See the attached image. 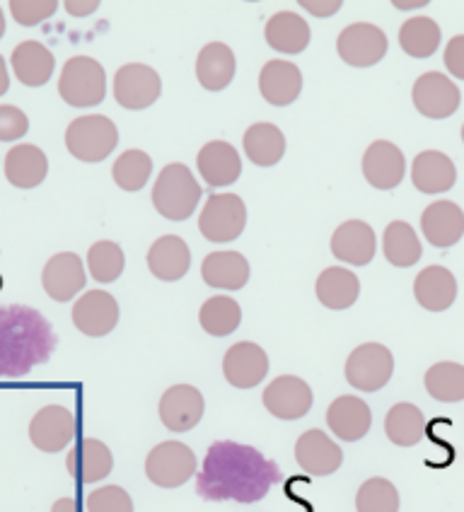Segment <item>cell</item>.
Masks as SVG:
<instances>
[{"mask_svg": "<svg viewBox=\"0 0 464 512\" xmlns=\"http://www.w3.org/2000/svg\"><path fill=\"white\" fill-rule=\"evenodd\" d=\"M51 512H80V508L73 498H58Z\"/></svg>", "mask_w": 464, "mask_h": 512, "instance_id": "cell-50", "label": "cell"}, {"mask_svg": "<svg viewBox=\"0 0 464 512\" xmlns=\"http://www.w3.org/2000/svg\"><path fill=\"white\" fill-rule=\"evenodd\" d=\"M29 131V119L15 104H0V141L15 143Z\"/></svg>", "mask_w": 464, "mask_h": 512, "instance_id": "cell-46", "label": "cell"}, {"mask_svg": "<svg viewBox=\"0 0 464 512\" xmlns=\"http://www.w3.org/2000/svg\"><path fill=\"white\" fill-rule=\"evenodd\" d=\"M145 474L160 488H179L196 474V455L189 445L177 440L160 442L145 459Z\"/></svg>", "mask_w": 464, "mask_h": 512, "instance_id": "cell-6", "label": "cell"}, {"mask_svg": "<svg viewBox=\"0 0 464 512\" xmlns=\"http://www.w3.org/2000/svg\"><path fill=\"white\" fill-rule=\"evenodd\" d=\"M196 167L203 182L211 186H230L240 179L242 160L240 153L225 141H211L199 150Z\"/></svg>", "mask_w": 464, "mask_h": 512, "instance_id": "cell-25", "label": "cell"}, {"mask_svg": "<svg viewBox=\"0 0 464 512\" xmlns=\"http://www.w3.org/2000/svg\"><path fill=\"white\" fill-rule=\"evenodd\" d=\"M87 512H133V500L121 486H102L87 493Z\"/></svg>", "mask_w": 464, "mask_h": 512, "instance_id": "cell-44", "label": "cell"}, {"mask_svg": "<svg viewBox=\"0 0 464 512\" xmlns=\"http://www.w3.org/2000/svg\"><path fill=\"white\" fill-rule=\"evenodd\" d=\"M162 92V80L155 68L145 63H126L114 75V100L124 109L141 112L158 102Z\"/></svg>", "mask_w": 464, "mask_h": 512, "instance_id": "cell-10", "label": "cell"}, {"mask_svg": "<svg viewBox=\"0 0 464 512\" xmlns=\"http://www.w3.org/2000/svg\"><path fill=\"white\" fill-rule=\"evenodd\" d=\"M203 409L206 404L199 389L191 384H174L160 399V421L172 433H189L199 426Z\"/></svg>", "mask_w": 464, "mask_h": 512, "instance_id": "cell-14", "label": "cell"}, {"mask_svg": "<svg viewBox=\"0 0 464 512\" xmlns=\"http://www.w3.org/2000/svg\"><path fill=\"white\" fill-rule=\"evenodd\" d=\"M10 87V73H8V66H5V58L0 56V97L8 92Z\"/></svg>", "mask_w": 464, "mask_h": 512, "instance_id": "cell-51", "label": "cell"}, {"mask_svg": "<svg viewBox=\"0 0 464 512\" xmlns=\"http://www.w3.org/2000/svg\"><path fill=\"white\" fill-rule=\"evenodd\" d=\"M264 37L269 42L271 49L281 51V54H303L310 44L312 32L310 25L305 22V17H300L298 13H290V10H281L266 22Z\"/></svg>", "mask_w": 464, "mask_h": 512, "instance_id": "cell-31", "label": "cell"}, {"mask_svg": "<svg viewBox=\"0 0 464 512\" xmlns=\"http://www.w3.org/2000/svg\"><path fill=\"white\" fill-rule=\"evenodd\" d=\"M114 457L109 447L97 438H83L78 445L68 452L66 469L73 479L83 481V484H97V481L107 479L112 474Z\"/></svg>", "mask_w": 464, "mask_h": 512, "instance_id": "cell-21", "label": "cell"}, {"mask_svg": "<svg viewBox=\"0 0 464 512\" xmlns=\"http://www.w3.org/2000/svg\"><path fill=\"white\" fill-rule=\"evenodd\" d=\"M300 5H303L305 10H310V13L317 15V17H329V15L339 13V10H341V0H324V3H317V0H303Z\"/></svg>", "mask_w": 464, "mask_h": 512, "instance_id": "cell-48", "label": "cell"}, {"mask_svg": "<svg viewBox=\"0 0 464 512\" xmlns=\"http://www.w3.org/2000/svg\"><path fill=\"white\" fill-rule=\"evenodd\" d=\"M423 382L428 394L445 404L464 399V365L460 363H435L433 368H428Z\"/></svg>", "mask_w": 464, "mask_h": 512, "instance_id": "cell-40", "label": "cell"}, {"mask_svg": "<svg viewBox=\"0 0 464 512\" xmlns=\"http://www.w3.org/2000/svg\"><path fill=\"white\" fill-rule=\"evenodd\" d=\"M421 230L433 247L448 249L464 235V213L457 203L435 201L421 215Z\"/></svg>", "mask_w": 464, "mask_h": 512, "instance_id": "cell-23", "label": "cell"}, {"mask_svg": "<svg viewBox=\"0 0 464 512\" xmlns=\"http://www.w3.org/2000/svg\"><path fill=\"white\" fill-rule=\"evenodd\" d=\"M201 276L211 288L240 290L249 281V261L240 252H213L203 259Z\"/></svg>", "mask_w": 464, "mask_h": 512, "instance_id": "cell-33", "label": "cell"}, {"mask_svg": "<svg viewBox=\"0 0 464 512\" xmlns=\"http://www.w3.org/2000/svg\"><path fill=\"white\" fill-rule=\"evenodd\" d=\"M462 141H464V124H462Z\"/></svg>", "mask_w": 464, "mask_h": 512, "instance_id": "cell-53", "label": "cell"}, {"mask_svg": "<svg viewBox=\"0 0 464 512\" xmlns=\"http://www.w3.org/2000/svg\"><path fill=\"white\" fill-rule=\"evenodd\" d=\"M329 430L344 442H358L368 435L373 426V413L368 404L358 397H336L327 409Z\"/></svg>", "mask_w": 464, "mask_h": 512, "instance_id": "cell-24", "label": "cell"}, {"mask_svg": "<svg viewBox=\"0 0 464 512\" xmlns=\"http://www.w3.org/2000/svg\"><path fill=\"white\" fill-rule=\"evenodd\" d=\"M399 46L414 58L433 56L440 46V27L431 17H411L399 29Z\"/></svg>", "mask_w": 464, "mask_h": 512, "instance_id": "cell-39", "label": "cell"}, {"mask_svg": "<svg viewBox=\"0 0 464 512\" xmlns=\"http://www.w3.org/2000/svg\"><path fill=\"white\" fill-rule=\"evenodd\" d=\"M153 174V160L143 150H126L116 157L112 167V177L119 189L141 191Z\"/></svg>", "mask_w": 464, "mask_h": 512, "instance_id": "cell-41", "label": "cell"}, {"mask_svg": "<svg viewBox=\"0 0 464 512\" xmlns=\"http://www.w3.org/2000/svg\"><path fill=\"white\" fill-rule=\"evenodd\" d=\"M317 300L329 310H348L361 295V283L356 273L344 266H329L317 278Z\"/></svg>", "mask_w": 464, "mask_h": 512, "instance_id": "cell-34", "label": "cell"}, {"mask_svg": "<svg viewBox=\"0 0 464 512\" xmlns=\"http://www.w3.org/2000/svg\"><path fill=\"white\" fill-rule=\"evenodd\" d=\"M201 329L211 336H230L237 331L242 322V310L235 300L228 295H216V298L203 302L199 312Z\"/></svg>", "mask_w": 464, "mask_h": 512, "instance_id": "cell-38", "label": "cell"}, {"mask_svg": "<svg viewBox=\"0 0 464 512\" xmlns=\"http://www.w3.org/2000/svg\"><path fill=\"white\" fill-rule=\"evenodd\" d=\"M237 71L235 54L228 44L211 42L201 49L199 58H196V78H199L201 87L208 92H220L232 83Z\"/></svg>", "mask_w": 464, "mask_h": 512, "instance_id": "cell-30", "label": "cell"}, {"mask_svg": "<svg viewBox=\"0 0 464 512\" xmlns=\"http://www.w3.org/2000/svg\"><path fill=\"white\" fill-rule=\"evenodd\" d=\"M295 459L300 469L312 476H332L344 462V452L322 430H305L295 442Z\"/></svg>", "mask_w": 464, "mask_h": 512, "instance_id": "cell-18", "label": "cell"}, {"mask_svg": "<svg viewBox=\"0 0 464 512\" xmlns=\"http://www.w3.org/2000/svg\"><path fill=\"white\" fill-rule=\"evenodd\" d=\"M58 95L68 107H97L107 95V73L90 56H73L58 78Z\"/></svg>", "mask_w": 464, "mask_h": 512, "instance_id": "cell-4", "label": "cell"}, {"mask_svg": "<svg viewBox=\"0 0 464 512\" xmlns=\"http://www.w3.org/2000/svg\"><path fill=\"white\" fill-rule=\"evenodd\" d=\"M457 170L452 160L440 150H426L416 155L411 165V182L423 194H443L455 186Z\"/></svg>", "mask_w": 464, "mask_h": 512, "instance_id": "cell-29", "label": "cell"}, {"mask_svg": "<svg viewBox=\"0 0 464 512\" xmlns=\"http://www.w3.org/2000/svg\"><path fill=\"white\" fill-rule=\"evenodd\" d=\"M10 15L17 25L34 27L39 22L49 20L58 10L56 0H10Z\"/></svg>", "mask_w": 464, "mask_h": 512, "instance_id": "cell-45", "label": "cell"}, {"mask_svg": "<svg viewBox=\"0 0 464 512\" xmlns=\"http://www.w3.org/2000/svg\"><path fill=\"white\" fill-rule=\"evenodd\" d=\"M201 201V184L196 182L194 174L182 162H172V165L162 167L153 186V206L162 218L187 220L194 215L196 206Z\"/></svg>", "mask_w": 464, "mask_h": 512, "instance_id": "cell-3", "label": "cell"}, {"mask_svg": "<svg viewBox=\"0 0 464 512\" xmlns=\"http://www.w3.org/2000/svg\"><path fill=\"white\" fill-rule=\"evenodd\" d=\"M124 266V249L116 242H95L90 247V252H87V269H90V276L95 278L97 283H114L116 278L124 273Z\"/></svg>", "mask_w": 464, "mask_h": 512, "instance_id": "cell-42", "label": "cell"}, {"mask_svg": "<svg viewBox=\"0 0 464 512\" xmlns=\"http://www.w3.org/2000/svg\"><path fill=\"white\" fill-rule=\"evenodd\" d=\"M73 324L90 339H100L119 324V305L104 290H90L73 305Z\"/></svg>", "mask_w": 464, "mask_h": 512, "instance_id": "cell-15", "label": "cell"}, {"mask_svg": "<svg viewBox=\"0 0 464 512\" xmlns=\"http://www.w3.org/2000/svg\"><path fill=\"white\" fill-rule=\"evenodd\" d=\"M375 230L363 220L341 223L332 235V254L351 266H368L375 259Z\"/></svg>", "mask_w": 464, "mask_h": 512, "instance_id": "cell-20", "label": "cell"}, {"mask_svg": "<svg viewBox=\"0 0 464 512\" xmlns=\"http://www.w3.org/2000/svg\"><path fill=\"white\" fill-rule=\"evenodd\" d=\"M385 433L394 445L414 447L426 435V418L419 406L414 404H394L385 416Z\"/></svg>", "mask_w": 464, "mask_h": 512, "instance_id": "cell-36", "label": "cell"}, {"mask_svg": "<svg viewBox=\"0 0 464 512\" xmlns=\"http://www.w3.org/2000/svg\"><path fill=\"white\" fill-rule=\"evenodd\" d=\"M356 510L358 512H399V493L392 481L368 479L358 488L356 496Z\"/></svg>", "mask_w": 464, "mask_h": 512, "instance_id": "cell-43", "label": "cell"}, {"mask_svg": "<svg viewBox=\"0 0 464 512\" xmlns=\"http://www.w3.org/2000/svg\"><path fill=\"white\" fill-rule=\"evenodd\" d=\"M264 406L271 416L281 418V421H298L307 416L312 409V389L310 384L295 375L276 377L269 387L264 389Z\"/></svg>", "mask_w": 464, "mask_h": 512, "instance_id": "cell-12", "label": "cell"}, {"mask_svg": "<svg viewBox=\"0 0 464 512\" xmlns=\"http://www.w3.org/2000/svg\"><path fill=\"white\" fill-rule=\"evenodd\" d=\"M414 295L428 312H445L457 298V281L445 266H428L414 281Z\"/></svg>", "mask_w": 464, "mask_h": 512, "instance_id": "cell-32", "label": "cell"}, {"mask_svg": "<svg viewBox=\"0 0 464 512\" xmlns=\"http://www.w3.org/2000/svg\"><path fill=\"white\" fill-rule=\"evenodd\" d=\"M87 276L83 259L73 252L54 254L42 271V285L51 300L68 302L85 288Z\"/></svg>", "mask_w": 464, "mask_h": 512, "instance_id": "cell-16", "label": "cell"}, {"mask_svg": "<svg viewBox=\"0 0 464 512\" xmlns=\"http://www.w3.org/2000/svg\"><path fill=\"white\" fill-rule=\"evenodd\" d=\"M281 481V469L259 450L240 442L220 440L208 447L196 476V491L206 500L259 503Z\"/></svg>", "mask_w": 464, "mask_h": 512, "instance_id": "cell-1", "label": "cell"}, {"mask_svg": "<svg viewBox=\"0 0 464 512\" xmlns=\"http://www.w3.org/2000/svg\"><path fill=\"white\" fill-rule=\"evenodd\" d=\"M75 438V416L66 406L49 404L39 409L29 421V440L46 455L66 450Z\"/></svg>", "mask_w": 464, "mask_h": 512, "instance_id": "cell-11", "label": "cell"}, {"mask_svg": "<svg viewBox=\"0 0 464 512\" xmlns=\"http://www.w3.org/2000/svg\"><path fill=\"white\" fill-rule=\"evenodd\" d=\"M247 208L240 196L213 194L203 206L199 218V230L208 242L225 244L237 240L245 232Z\"/></svg>", "mask_w": 464, "mask_h": 512, "instance_id": "cell-8", "label": "cell"}, {"mask_svg": "<svg viewBox=\"0 0 464 512\" xmlns=\"http://www.w3.org/2000/svg\"><path fill=\"white\" fill-rule=\"evenodd\" d=\"M56 334L42 312L25 305L0 307V380L25 377L56 351Z\"/></svg>", "mask_w": 464, "mask_h": 512, "instance_id": "cell-2", "label": "cell"}, {"mask_svg": "<svg viewBox=\"0 0 464 512\" xmlns=\"http://www.w3.org/2000/svg\"><path fill=\"white\" fill-rule=\"evenodd\" d=\"M394 358L382 343H363L346 360V382L361 392H380L392 380Z\"/></svg>", "mask_w": 464, "mask_h": 512, "instance_id": "cell-7", "label": "cell"}, {"mask_svg": "<svg viewBox=\"0 0 464 512\" xmlns=\"http://www.w3.org/2000/svg\"><path fill=\"white\" fill-rule=\"evenodd\" d=\"M10 68H13L15 78L20 80L22 85L42 87L49 83L51 75H54L56 58L44 44L29 39V42L17 44L13 49V56H10Z\"/></svg>", "mask_w": 464, "mask_h": 512, "instance_id": "cell-28", "label": "cell"}, {"mask_svg": "<svg viewBox=\"0 0 464 512\" xmlns=\"http://www.w3.org/2000/svg\"><path fill=\"white\" fill-rule=\"evenodd\" d=\"M191 266V252L187 242L177 235H165L148 249V269L158 281L174 283L187 276Z\"/></svg>", "mask_w": 464, "mask_h": 512, "instance_id": "cell-27", "label": "cell"}, {"mask_svg": "<svg viewBox=\"0 0 464 512\" xmlns=\"http://www.w3.org/2000/svg\"><path fill=\"white\" fill-rule=\"evenodd\" d=\"M63 8L68 10L73 17H85V15H92L97 8H100V0H90V3H78V0H66L63 3Z\"/></svg>", "mask_w": 464, "mask_h": 512, "instance_id": "cell-49", "label": "cell"}, {"mask_svg": "<svg viewBox=\"0 0 464 512\" xmlns=\"http://www.w3.org/2000/svg\"><path fill=\"white\" fill-rule=\"evenodd\" d=\"M406 162L402 150L390 141H375L363 155V177L370 186L390 191L402 184Z\"/></svg>", "mask_w": 464, "mask_h": 512, "instance_id": "cell-19", "label": "cell"}, {"mask_svg": "<svg viewBox=\"0 0 464 512\" xmlns=\"http://www.w3.org/2000/svg\"><path fill=\"white\" fill-rule=\"evenodd\" d=\"M414 107L419 109L428 119H448L460 109L462 95L457 90V85L450 78H445L443 73H423L416 80L414 92Z\"/></svg>", "mask_w": 464, "mask_h": 512, "instance_id": "cell-13", "label": "cell"}, {"mask_svg": "<svg viewBox=\"0 0 464 512\" xmlns=\"http://www.w3.org/2000/svg\"><path fill=\"white\" fill-rule=\"evenodd\" d=\"M445 68L455 75V78L464 80V34L452 37L448 46H445Z\"/></svg>", "mask_w": 464, "mask_h": 512, "instance_id": "cell-47", "label": "cell"}, {"mask_svg": "<svg viewBox=\"0 0 464 512\" xmlns=\"http://www.w3.org/2000/svg\"><path fill=\"white\" fill-rule=\"evenodd\" d=\"M269 372V358L266 351L252 341H240L225 353L223 358V375L232 387L252 389L264 382Z\"/></svg>", "mask_w": 464, "mask_h": 512, "instance_id": "cell-17", "label": "cell"}, {"mask_svg": "<svg viewBox=\"0 0 464 512\" xmlns=\"http://www.w3.org/2000/svg\"><path fill=\"white\" fill-rule=\"evenodd\" d=\"M119 145V128L102 114H87L66 128V148L80 162H102Z\"/></svg>", "mask_w": 464, "mask_h": 512, "instance_id": "cell-5", "label": "cell"}, {"mask_svg": "<svg viewBox=\"0 0 464 512\" xmlns=\"http://www.w3.org/2000/svg\"><path fill=\"white\" fill-rule=\"evenodd\" d=\"M259 90L261 97L271 104V107H288L295 102L303 90V73L295 63L290 61H269L261 68L259 75Z\"/></svg>", "mask_w": 464, "mask_h": 512, "instance_id": "cell-22", "label": "cell"}, {"mask_svg": "<svg viewBox=\"0 0 464 512\" xmlns=\"http://www.w3.org/2000/svg\"><path fill=\"white\" fill-rule=\"evenodd\" d=\"M49 174V160L39 145H13L5 155V177L17 189H37Z\"/></svg>", "mask_w": 464, "mask_h": 512, "instance_id": "cell-26", "label": "cell"}, {"mask_svg": "<svg viewBox=\"0 0 464 512\" xmlns=\"http://www.w3.org/2000/svg\"><path fill=\"white\" fill-rule=\"evenodd\" d=\"M5 34V15H3V8H0V39H3Z\"/></svg>", "mask_w": 464, "mask_h": 512, "instance_id": "cell-52", "label": "cell"}, {"mask_svg": "<svg viewBox=\"0 0 464 512\" xmlns=\"http://www.w3.org/2000/svg\"><path fill=\"white\" fill-rule=\"evenodd\" d=\"M387 49H390L387 34L370 22H353L341 29L339 39H336V51H339L341 61L353 68L375 66L385 58Z\"/></svg>", "mask_w": 464, "mask_h": 512, "instance_id": "cell-9", "label": "cell"}, {"mask_svg": "<svg viewBox=\"0 0 464 512\" xmlns=\"http://www.w3.org/2000/svg\"><path fill=\"white\" fill-rule=\"evenodd\" d=\"M242 145H245V155L252 160V165L274 167L286 153V136L278 126L261 121V124L247 128Z\"/></svg>", "mask_w": 464, "mask_h": 512, "instance_id": "cell-35", "label": "cell"}, {"mask_svg": "<svg viewBox=\"0 0 464 512\" xmlns=\"http://www.w3.org/2000/svg\"><path fill=\"white\" fill-rule=\"evenodd\" d=\"M382 249H385V259L392 266H399V269H409L421 259L419 237L404 220H394V223L387 225L385 237H382Z\"/></svg>", "mask_w": 464, "mask_h": 512, "instance_id": "cell-37", "label": "cell"}]
</instances>
